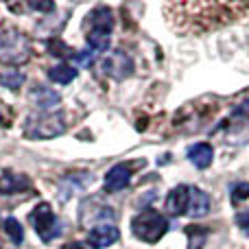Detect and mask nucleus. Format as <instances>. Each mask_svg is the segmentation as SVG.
Here are the masks:
<instances>
[{"label": "nucleus", "instance_id": "nucleus-1", "mask_svg": "<svg viewBox=\"0 0 249 249\" xmlns=\"http://www.w3.org/2000/svg\"><path fill=\"white\" fill-rule=\"evenodd\" d=\"M31 57V44L22 31L18 29H2L0 31V64L7 66H22Z\"/></svg>", "mask_w": 249, "mask_h": 249}, {"label": "nucleus", "instance_id": "nucleus-2", "mask_svg": "<svg viewBox=\"0 0 249 249\" xmlns=\"http://www.w3.org/2000/svg\"><path fill=\"white\" fill-rule=\"evenodd\" d=\"M131 232H133V236L140 238L142 243H151V245H153V243H158L160 238L168 232V223L158 210L146 208L140 214L133 216Z\"/></svg>", "mask_w": 249, "mask_h": 249}, {"label": "nucleus", "instance_id": "nucleus-3", "mask_svg": "<svg viewBox=\"0 0 249 249\" xmlns=\"http://www.w3.org/2000/svg\"><path fill=\"white\" fill-rule=\"evenodd\" d=\"M66 131V123L61 114H31L24 123V136L29 140H51Z\"/></svg>", "mask_w": 249, "mask_h": 249}, {"label": "nucleus", "instance_id": "nucleus-4", "mask_svg": "<svg viewBox=\"0 0 249 249\" xmlns=\"http://www.w3.org/2000/svg\"><path fill=\"white\" fill-rule=\"evenodd\" d=\"M29 219H31V223H33L37 236L42 238L44 243L55 241V238L61 234V221H57L55 212L51 210L48 203H39V206L31 212Z\"/></svg>", "mask_w": 249, "mask_h": 249}, {"label": "nucleus", "instance_id": "nucleus-5", "mask_svg": "<svg viewBox=\"0 0 249 249\" xmlns=\"http://www.w3.org/2000/svg\"><path fill=\"white\" fill-rule=\"evenodd\" d=\"M131 181V166L129 164H116L107 171L105 175V193H118V190H124Z\"/></svg>", "mask_w": 249, "mask_h": 249}, {"label": "nucleus", "instance_id": "nucleus-6", "mask_svg": "<svg viewBox=\"0 0 249 249\" xmlns=\"http://www.w3.org/2000/svg\"><path fill=\"white\" fill-rule=\"evenodd\" d=\"M101 68H103L105 72L109 74V77H114V79H124L129 72H131L133 64H131V59H129V57L124 55L123 51H116V53H112L107 59H103Z\"/></svg>", "mask_w": 249, "mask_h": 249}, {"label": "nucleus", "instance_id": "nucleus-7", "mask_svg": "<svg viewBox=\"0 0 249 249\" xmlns=\"http://www.w3.org/2000/svg\"><path fill=\"white\" fill-rule=\"evenodd\" d=\"M188 197H190V186H175L166 197V210L173 216H181L188 210Z\"/></svg>", "mask_w": 249, "mask_h": 249}, {"label": "nucleus", "instance_id": "nucleus-8", "mask_svg": "<svg viewBox=\"0 0 249 249\" xmlns=\"http://www.w3.org/2000/svg\"><path fill=\"white\" fill-rule=\"evenodd\" d=\"M29 99H31V103H33L37 109H42V112H48V109H53V107H57V105H59L61 96L57 94L55 90L46 88V86H35L33 90H31Z\"/></svg>", "mask_w": 249, "mask_h": 249}, {"label": "nucleus", "instance_id": "nucleus-9", "mask_svg": "<svg viewBox=\"0 0 249 249\" xmlns=\"http://www.w3.org/2000/svg\"><path fill=\"white\" fill-rule=\"evenodd\" d=\"M118 238H121V232H118L116 225H109V223L96 225V228L90 232V245H94L96 249L109 247V245H114Z\"/></svg>", "mask_w": 249, "mask_h": 249}, {"label": "nucleus", "instance_id": "nucleus-10", "mask_svg": "<svg viewBox=\"0 0 249 249\" xmlns=\"http://www.w3.org/2000/svg\"><path fill=\"white\" fill-rule=\"evenodd\" d=\"M210 212V197H208L203 190L190 186V197H188V210L186 214L193 216V219H199V216H206Z\"/></svg>", "mask_w": 249, "mask_h": 249}, {"label": "nucleus", "instance_id": "nucleus-11", "mask_svg": "<svg viewBox=\"0 0 249 249\" xmlns=\"http://www.w3.org/2000/svg\"><path fill=\"white\" fill-rule=\"evenodd\" d=\"M31 188V181L26 175H18V173H2L0 177V195H18Z\"/></svg>", "mask_w": 249, "mask_h": 249}, {"label": "nucleus", "instance_id": "nucleus-12", "mask_svg": "<svg viewBox=\"0 0 249 249\" xmlns=\"http://www.w3.org/2000/svg\"><path fill=\"white\" fill-rule=\"evenodd\" d=\"M212 158H214V151H212V146L208 142H199V144L188 149V160L197 168H208L212 164Z\"/></svg>", "mask_w": 249, "mask_h": 249}, {"label": "nucleus", "instance_id": "nucleus-13", "mask_svg": "<svg viewBox=\"0 0 249 249\" xmlns=\"http://www.w3.org/2000/svg\"><path fill=\"white\" fill-rule=\"evenodd\" d=\"M88 46L96 53H105L109 48V39H112V31L105 29H90L88 31Z\"/></svg>", "mask_w": 249, "mask_h": 249}, {"label": "nucleus", "instance_id": "nucleus-14", "mask_svg": "<svg viewBox=\"0 0 249 249\" xmlns=\"http://www.w3.org/2000/svg\"><path fill=\"white\" fill-rule=\"evenodd\" d=\"M74 77H77V70L68 64L53 66V68L48 70V79H51L53 83H59V86H68L70 81H74Z\"/></svg>", "mask_w": 249, "mask_h": 249}, {"label": "nucleus", "instance_id": "nucleus-15", "mask_svg": "<svg viewBox=\"0 0 249 249\" xmlns=\"http://www.w3.org/2000/svg\"><path fill=\"white\" fill-rule=\"evenodd\" d=\"M186 236H188V249H201L206 245L208 238V230L201 228V225H188L186 228Z\"/></svg>", "mask_w": 249, "mask_h": 249}, {"label": "nucleus", "instance_id": "nucleus-16", "mask_svg": "<svg viewBox=\"0 0 249 249\" xmlns=\"http://www.w3.org/2000/svg\"><path fill=\"white\" fill-rule=\"evenodd\" d=\"M24 72H20V70H4L2 74H0V83H2L4 88H9L11 92H18L22 88V83H24Z\"/></svg>", "mask_w": 249, "mask_h": 249}, {"label": "nucleus", "instance_id": "nucleus-17", "mask_svg": "<svg viewBox=\"0 0 249 249\" xmlns=\"http://www.w3.org/2000/svg\"><path fill=\"white\" fill-rule=\"evenodd\" d=\"M4 232H7V236L13 241V245H22V241H24V228L20 225L18 219L9 216V219L4 221Z\"/></svg>", "mask_w": 249, "mask_h": 249}, {"label": "nucleus", "instance_id": "nucleus-18", "mask_svg": "<svg viewBox=\"0 0 249 249\" xmlns=\"http://www.w3.org/2000/svg\"><path fill=\"white\" fill-rule=\"evenodd\" d=\"M48 53L55 57H66V55H72V51H70L68 46H66L61 39H51L48 42Z\"/></svg>", "mask_w": 249, "mask_h": 249}, {"label": "nucleus", "instance_id": "nucleus-19", "mask_svg": "<svg viewBox=\"0 0 249 249\" xmlns=\"http://www.w3.org/2000/svg\"><path fill=\"white\" fill-rule=\"evenodd\" d=\"M247 197H249V184H238V186H234V190H232V201H234V203L245 201Z\"/></svg>", "mask_w": 249, "mask_h": 249}, {"label": "nucleus", "instance_id": "nucleus-20", "mask_svg": "<svg viewBox=\"0 0 249 249\" xmlns=\"http://www.w3.org/2000/svg\"><path fill=\"white\" fill-rule=\"evenodd\" d=\"M29 4L33 9H37V11H53V9H55V4L53 2H37V0H31Z\"/></svg>", "mask_w": 249, "mask_h": 249}, {"label": "nucleus", "instance_id": "nucleus-21", "mask_svg": "<svg viewBox=\"0 0 249 249\" xmlns=\"http://www.w3.org/2000/svg\"><path fill=\"white\" fill-rule=\"evenodd\" d=\"M236 223L241 225V228H249V210L241 212V214L236 216ZM247 234H249V230H247Z\"/></svg>", "mask_w": 249, "mask_h": 249}, {"label": "nucleus", "instance_id": "nucleus-22", "mask_svg": "<svg viewBox=\"0 0 249 249\" xmlns=\"http://www.w3.org/2000/svg\"><path fill=\"white\" fill-rule=\"evenodd\" d=\"M64 249H96V247L90 245V243H68Z\"/></svg>", "mask_w": 249, "mask_h": 249}, {"label": "nucleus", "instance_id": "nucleus-23", "mask_svg": "<svg viewBox=\"0 0 249 249\" xmlns=\"http://www.w3.org/2000/svg\"><path fill=\"white\" fill-rule=\"evenodd\" d=\"M4 124V118H2V112H0V127H2Z\"/></svg>", "mask_w": 249, "mask_h": 249}]
</instances>
